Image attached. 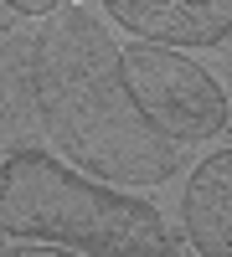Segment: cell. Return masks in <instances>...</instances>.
<instances>
[{"mask_svg": "<svg viewBox=\"0 0 232 257\" xmlns=\"http://www.w3.org/2000/svg\"><path fill=\"white\" fill-rule=\"evenodd\" d=\"M36 103L52 144L72 165L124 185L171 180L176 144L139 113L124 88L114 41L88 11L57 6L36 36Z\"/></svg>", "mask_w": 232, "mask_h": 257, "instance_id": "obj_1", "label": "cell"}, {"mask_svg": "<svg viewBox=\"0 0 232 257\" xmlns=\"http://www.w3.org/2000/svg\"><path fill=\"white\" fill-rule=\"evenodd\" d=\"M0 231L41 237L93 257H165L171 231L150 201L103 190L41 149H16L0 165Z\"/></svg>", "mask_w": 232, "mask_h": 257, "instance_id": "obj_2", "label": "cell"}, {"mask_svg": "<svg viewBox=\"0 0 232 257\" xmlns=\"http://www.w3.org/2000/svg\"><path fill=\"white\" fill-rule=\"evenodd\" d=\"M124 88L139 103V113L150 118L171 144L186 139H217L227 134V93L212 82V72L196 67L191 57L160 41H129L119 52Z\"/></svg>", "mask_w": 232, "mask_h": 257, "instance_id": "obj_3", "label": "cell"}, {"mask_svg": "<svg viewBox=\"0 0 232 257\" xmlns=\"http://www.w3.org/2000/svg\"><path fill=\"white\" fill-rule=\"evenodd\" d=\"M119 26L160 47H217L232 31V0H103Z\"/></svg>", "mask_w": 232, "mask_h": 257, "instance_id": "obj_4", "label": "cell"}, {"mask_svg": "<svg viewBox=\"0 0 232 257\" xmlns=\"http://www.w3.org/2000/svg\"><path fill=\"white\" fill-rule=\"evenodd\" d=\"M186 231L191 247L206 257H222L232 247V149H217L196 165L186 185Z\"/></svg>", "mask_w": 232, "mask_h": 257, "instance_id": "obj_5", "label": "cell"}, {"mask_svg": "<svg viewBox=\"0 0 232 257\" xmlns=\"http://www.w3.org/2000/svg\"><path fill=\"white\" fill-rule=\"evenodd\" d=\"M11 6H16V11H26V16H52L62 0H11Z\"/></svg>", "mask_w": 232, "mask_h": 257, "instance_id": "obj_6", "label": "cell"}, {"mask_svg": "<svg viewBox=\"0 0 232 257\" xmlns=\"http://www.w3.org/2000/svg\"><path fill=\"white\" fill-rule=\"evenodd\" d=\"M16 257H52V252H67V247H11Z\"/></svg>", "mask_w": 232, "mask_h": 257, "instance_id": "obj_7", "label": "cell"}]
</instances>
